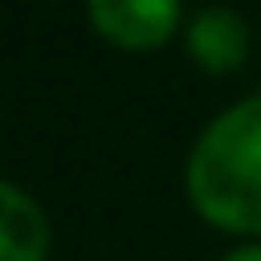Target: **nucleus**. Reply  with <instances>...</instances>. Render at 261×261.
<instances>
[{"mask_svg":"<svg viewBox=\"0 0 261 261\" xmlns=\"http://www.w3.org/2000/svg\"><path fill=\"white\" fill-rule=\"evenodd\" d=\"M189 203L227 232H261V97L227 107L184 169Z\"/></svg>","mask_w":261,"mask_h":261,"instance_id":"nucleus-1","label":"nucleus"},{"mask_svg":"<svg viewBox=\"0 0 261 261\" xmlns=\"http://www.w3.org/2000/svg\"><path fill=\"white\" fill-rule=\"evenodd\" d=\"M87 10H92V24L102 29V39H112L116 48H130V54L165 44L179 19V0H87Z\"/></svg>","mask_w":261,"mask_h":261,"instance_id":"nucleus-2","label":"nucleus"},{"mask_svg":"<svg viewBox=\"0 0 261 261\" xmlns=\"http://www.w3.org/2000/svg\"><path fill=\"white\" fill-rule=\"evenodd\" d=\"M189 54L213 73H227L247 58V24L223 5H208L203 15L189 24Z\"/></svg>","mask_w":261,"mask_h":261,"instance_id":"nucleus-3","label":"nucleus"},{"mask_svg":"<svg viewBox=\"0 0 261 261\" xmlns=\"http://www.w3.org/2000/svg\"><path fill=\"white\" fill-rule=\"evenodd\" d=\"M48 227L24 189H0V261H44Z\"/></svg>","mask_w":261,"mask_h":261,"instance_id":"nucleus-4","label":"nucleus"},{"mask_svg":"<svg viewBox=\"0 0 261 261\" xmlns=\"http://www.w3.org/2000/svg\"><path fill=\"white\" fill-rule=\"evenodd\" d=\"M223 261H261V247H237V252L223 256Z\"/></svg>","mask_w":261,"mask_h":261,"instance_id":"nucleus-5","label":"nucleus"}]
</instances>
